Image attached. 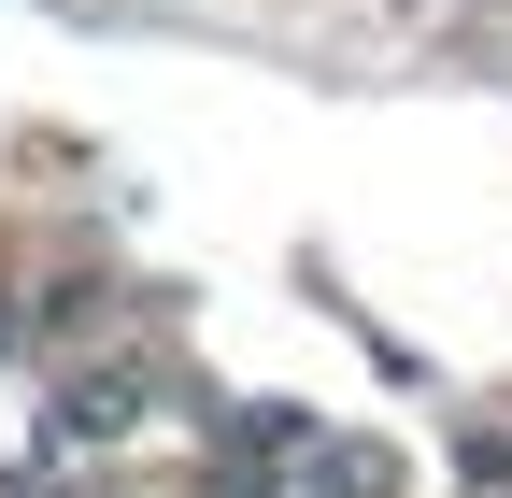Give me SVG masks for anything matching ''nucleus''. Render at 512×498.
<instances>
[{
  "label": "nucleus",
  "mask_w": 512,
  "mask_h": 498,
  "mask_svg": "<svg viewBox=\"0 0 512 498\" xmlns=\"http://www.w3.org/2000/svg\"><path fill=\"white\" fill-rule=\"evenodd\" d=\"M128 399H143V370H86V385H72V413H57V427H72V442H114V427H143Z\"/></svg>",
  "instance_id": "f257e3e1"
},
{
  "label": "nucleus",
  "mask_w": 512,
  "mask_h": 498,
  "mask_svg": "<svg viewBox=\"0 0 512 498\" xmlns=\"http://www.w3.org/2000/svg\"><path fill=\"white\" fill-rule=\"evenodd\" d=\"M484 498H512V470H484Z\"/></svg>",
  "instance_id": "f03ea898"
}]
</instances>
